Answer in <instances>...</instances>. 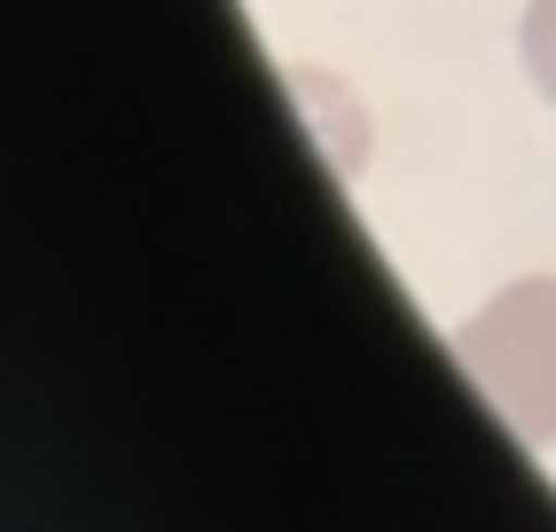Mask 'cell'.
Segmentation results:
<instances>
[{"label": "cell", "mask_w": 556, "mask_h": 532, "mask_svg": "<svg viewBox=\"0 0 556 532\" xmlns=\"http://www.w3.org/2000/svg\"><path fill=\"white\" fill-rule=\"evenodd\" d=\"M455 360L502 407L517 439L548 446L556 439V275H526L494 306H478L455 329Z\"/></svg>", "instance_id": "1"}, {"label": "cell", "mask_w": 556, "mask_h": 532, "mask_svg": "<svg viewBox=\"0 0 556 532\" xmlns=\"http://www.w3.org/2000/svg\"><path fill=\"white\" fill-rule=\"evenodd\" d=\"M517 48H526V79H533V87L556 102V0H526Z\"/></svg>", "instance_id": "2"}]
</instances>
